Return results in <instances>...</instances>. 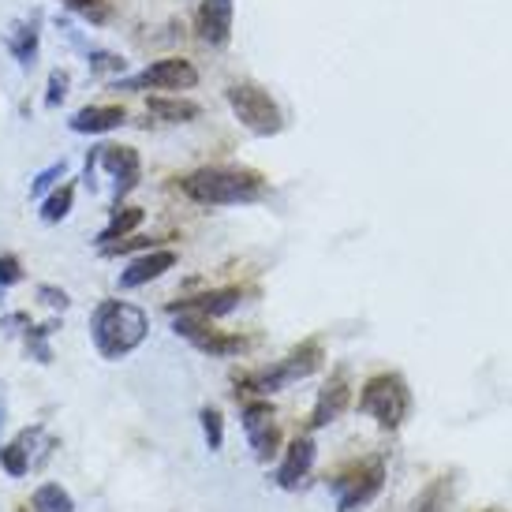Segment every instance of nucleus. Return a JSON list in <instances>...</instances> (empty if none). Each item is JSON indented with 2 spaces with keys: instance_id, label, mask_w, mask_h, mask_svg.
Here are the masks:
<instances>
[{
  "instance_id": "f257e3e1",
  "label": "nucleus",
  "mask_w": 512,
  "mask_h": 512,
  "mask_svg": "<svg viewBox=\"0 0 512 512\" xmlns=\"http://www.w3.org/2000/svg\"><path fill=\"white\" fill-rule=\"evenodd\" d=\"M146 333H150L146 311L124 299H101L90 314V341L98 348V356L109 363L131 356L146 341Z\"/></svg>"
},
{
  "instance_id": "f03ea898",
  "label": "nucleus",
  "mask_w": 512,
  "mask_h": 512,
  "mask_svg": "<svg viewBox=\"0 0 512 512\" xmlns=\"http://www.w3.org/2000/svg\"><path fill=\"white\" fill-rule=\"evenodd\" d=\"M191 202L199 206H240V202H258L266 195V180L255 169H240V165H206V169L187 172L180 180Z\"/></svg>"
},
{
  "instance_id": "7ed1b4c3",
  "label": "nucleus",
  "mask_w": 512,
  "mask_h": 512,
  "mask_svg": "<svg viewBox=\"0 0 512 512\" xmlns=\"http://www.w3.org/2000/svg\"><path fill=\"white\" fill-rule=\"evenodd\" d=\"M232 113L240 120L243 128L258 135V139H270V135H281L285 131V113L281 105L273 101L270 90H262L258 83H232L225 90Z\"/></svg>"
},
{
  "instance_id": "20e7f679",
  "label": "nucleus",
  "mask_w": 512,
  "mask_h": 512,
  "mask_svg": "<svg viewBox=\"0 0 512 512\" xmlns=\"http://www.w3.org/2000/svg\"><path fill=\"white\" fill-rule=\"evenodd\" d=\"M359 412H367L378 427L397 430L412 412V389L400 374H374L359 393Z\"/></svg>"
},
{
  "instance_id": "39448f33",
  "label": "nucleus",
  "mask_w": 512,
  "mask_h": 512,
  "mask_svg": "<svg viewBox=\"0 0 512 512\" xmlns=\"http://www.w3.org/2000/svg\"><path fill=\"white\" fill-rule=\"evenodd\" d=\"M322 363H326L322 341H303L299 348H292L281 363H273V367H266V370H255L251 378H243V389H251V393H277V389H285V385L299 382V378H311Z\"/></svg>"
},
{
  "instance_id": "423d86ee",
  "label": "nucleus",
  "mask_w": 512,
  "mask_h": 512,
  "mask_svg": "<svg viewBox=\"0 0 512 512\" xmlns=\"http://www.w3.org/2000/svg\"><path fill=\"white\" fill-rule=\"evenodd\" d=\"M105 172L113 180V202L120 206V199H128L131 191L139 187V176H143V157L135 146H120V143H101L90 150L86 157V172Z\"/></svg>"
},
{
  "instance_id": "0eeeda50",
  "label": "nucleus",
  "mask_w": 512,
  "mask_h": 512,
  "mask_svg": "<svg viewBox=\"0 0 512 512\" xmlns=\"http://www.w3.org/2000/svg\"><path fill=\"white\" fill-rule=\"evenodd\" d=\"M385 486V464L382 460H363L356 468L341 471L337 479H329V490L337 498V512H356L367 501H374Z\"/></svg>"
},
{
  "instance_id": "6e6552de",
  "label": "nucleus",
  "mask_w": 512,
  "mask_h": 512,
  "mask_svg": "<svg viewBox=\"0 0 512 512\" xmlns=\"http://www.w3.org/2000/svg\"><path fill=\"white\" fill-rule=\"evenodd\" d=\"M191 86H199V68L184 57H165V60H154L150 68H143L139 75H120L113 83V90H131V94H139V90H191Z\"/></svg>"
},
{
  "instance_id": "1a4fd4ad",
  "label": "nucleus",
  "mask_w": 512,
  "mask_h": 512,
  "mask_svg": "<svg viewBox=\"0 0 512 512\" xmlns=\"http://www.w3.org/2000/svg\"><path fill=\"white\" fill-rule=\"evenodd\" d=\"M243 434L255 449V460L270 464L281 449V427H277V412H273L270 400H251L243 408Z\"/></svg>"
},
{
  "instance_id": "9d476101",
  "label": "nucleus",
  "mask_w": 512,
  "mask_h": 512,
  "mask_svg": "<svg viewBox=\"0 0 512 512\" xmlns=\"http://www.w3.org/2000/svg\"><path fill=\"white\" fill-rule=\"evenodd\" d=\"M232 19H236V4L232 0H202L199 12H195V30L206 45H228L232 38Z\"/></svg>"
},
{
  "instance_id": "9b49d317",
  "label": "nucleus",
  "mask_w": 512,
  "mask_h": 512,
  "mask_svg": "<svg viewBox=\"0 0 512 512\" xmlns=\"http://www.w3.org/2000/svg\"><path fill=\"white\" fill-rule=\"evenodd\" d=\"M348 404H352V389H348V374L337 370L333 378L326 382V389L318 393L314 400V412H311V427H329V423H337L344 412H348Z\"/></svg>"
},
{
  "instance_id": "f8f14e48",
  "label": "nucleus",
  "mask_w": 512,
  "mask_h": 512,
  "mask_svg": "<svg viewBox=\"0 0 512 512\" xmlns=\"http://www.w3.org/2000/svg\"><path fill=\"white\" fill-rule=\"evenodd\" d=\"M172 266H176V251H169V247H150L146 255L128 262V270L120 273V288H143L150 281H157V277H165Z\"/></svg>"
},
{
  "instance_id": "ddd939ff",
  "label": "nucleus",
  "mask_w": 512,
  "mask_h": 512,
  "mask_svg": "<svg viewBox=\"0 0 512 512\" xmlns=\"http://www.w3.org/2000/svg\"><path fill=\"white\" fill-rule=\"evenodd\" d=\"M38 42H42V12H30L27 19L12 23L8 34H4V45H8V53L15 57L19 68H34V60H38Z\"/></svg>"
},
{
  "instance_id": "4468645a",
  "label": "nucleus",
  "mask_w": 512,
  "mask_h": 512,
  "mask_svg": "<svg viewBox=\"0 0 512 512\" xmlns=\"http://www.w3.org/2000/svg\"><path fill=\"white\" fill-rule=\"evenodd\" d=\"M243 288H214V292H206V296H195V299H180V303H169V314L172 311H191V314H199V318H225L228 311H236L243 303Z\"/></svg>"
},
{
  "instance_id": "2eb2a0df",
  "label": "nucleus",
  "mask_w": 512,
  "mask_h": 512,
  "mask_svg": "<svg viewBox=\"0 0 512 512\" xmlns=\"http://www.w3.org/2000/svg\"><path fill=\"white\" fill-rule=\"evenodd\" d=\"M314 456H318V449H314L311 438H296L292 445L285 449V460H281V468H277V486L281 490H299V483L311 475L314 468Z\"/></svg>"
},
{
  "instance_id": "dca6fc26",
  "label": "nucleus",
  "mask_w": 512,
  "mask_h": 512,
  "mask_svg": "<svg viewBox=\"0 0 512 512\" xmlns=\"http://www.w3.org/2000/svg\"><path fill=\"white\" fill-rule=\"evenodd\" d=\"M120 124H128V109L124 105H86L68 120V128L75 135H105V131H116Z\"/></svg>"
},
{
  "instance_id": "f3484780",
  "label": "nucleus",
  "mask_w": 512,
  "mask_h": 512,
  "mask_svg": "<svg viewBox=\"0 0 512 512\" xmlns=\"http://www.w3.org/2000/svg\"><path fill=\"white\" fill-rule=\"evenodd\" d=\"M139 225H143V210H139V206H116L113 217H109V225L98 232V247H109V243L124 240V236H131Z\"/></svg>"
},
{
  "instance_id": "a211bd4d",
  "label": "nucleus",
  "mask_w": 512,
  "mask_h": 512,
  "mask_svg": "<svg viewBox=\"0 0 512 512\" xmlns=\"http://www.w3.org/2000/svg\"><path fill=\"white\" fill-rule=\"evenodd\" d=\"M150 113L157 120H165V124H191V120L202 116V109L199 101H187V98H150Z\"/></svg>"
},
{
  "instance_id": "6ab92c4d",
  "label": "nucleus",
  "mask_w": 512,
  "mask_h": 512,
  "mask_svg": "<svg viewBox=\"0 0 512 512\" xmlns=\"http://www.w3.org/2000/svg\"><path fill=\"white\" fill-rule=\"evenodd\" d=\"M30 509L34 512H75V501L60 483H42L38 490H34V498H30Z\"/></svg>"
},
{
  "instance_id": "aec40b11",
  "label": "nucleus",
  "mask_w": 512,
  "mask_h": 512,
  "mask_svg": "<svg viewBox=\"0 0 512 512\" xmlns=\"http://www.w3.org/2000/svg\"><path fill=\"white\" fill-rule=\"evenodd\" d=\"M199 352H210V356H236L247 348V337H236V333H221V329H210L202 333L199 341H191Z\"/></svg>"
},
{
  "instance_id": "412c9836",
  "label": "nucleus",
  "mask_w": 512,
  "mask_h": 512,
  "mask_svg": "<svg viewBox=\"0 0 512 512\" xmlns=\"http://www.w3.org/2000/svg\"><path fill=\"white\" fill-rule=\"evenodd\" d=\"M72 206H75V184H60L53 195H45L42 221H45V225H60L64 217L72 214Z\"/></svg>"
},
{
  "instance_id": "4be33fe9",
  "label": "nucleus",
  "mask_w": 512,
  "mask_h": 512,
  "mask_svg": "<svg viewBox=\"0 0 512 512\" xmlns=\"http://www.w3.org/2000/svg\"><path fill=\"white\" fill-rule=\"evenodd\" d=\"M57 318L53 322H45V326H27V356L34 359V363H42V367H49L53 363V348H49V337L57 333Z\"/></svg>"
},
{
  "instance_id": "5701e85b",
  "label": "nucleus",
  "mask_w": 512,
  "mask_h": 512,
  "mask_svg": "<svg viewBox=\"0 0 512 512\" xmlns=\"http://www.w3.org/2000/svg\"><path fill=\"white\" fill-rule=\"evenodd\" d=\"M0 468L8 471L12 479H23L30 468H34V460H30V453H27V445L15 438L12 445H0Z\"/></svg>"
},
{
  "instance_id": "b1692460",
  "label": "nucleus",
  "mask_w": 512,
  "mask_h": 512,
  "mask_svg": "<svg viewBox=\"0 0 512 512\" xmlns=\"http://www.w3.org/2000/svg\"><path fill=\"white\" fill-rule=\"evenodd\" d=\"M68 12L83 15L86 23H94V27H105L109 19H113V4L109 0H60Z\"/></svg>"
},
{
  "instance_id": "393cba45",
  "label": "nucleus",
  "mask_w": 512,
  "mask_h": 512,
  "mask_svg": "<svg viewBox=\"0 0 512 512\" xmlns=\"http://www.w3.org/2000/svg\"><path fill=\"white\" fill-rule=\"evenodd\" d=\"M199 419H202V438L210 445V453H221V445H225V415L217 412V408H202Z\"/></svg>"
},
{
  "instance_id": "a878e982",
  "label": "nucleus",
  "mask_w": 512,
  "mask_h": 512,
  "mask_svg": "<svg viewBox=\"0 0 512 512\" xmlns=\"http://www.w3.org/2000/svg\"><path fill=\"white\" fill-rule=\"evenodd\" d=\"M86 68L94 75H124L128 60L116 57V53H105V49H90V53H86Z\"/></svg>"
},
{
  "instance_id": "bb28decb",
  "label": "nucleus",
  "mask_w": 512,
  "mask_h": 512,
  "mask_svg": "<svg viewBox=\"0 0 512 512\" xmlns=\"http://www.w3.org/2000/svg\"><path fill=\"white\" fill-rule=\"evenodd\" d=\"M449 494H453V479H438L434 486H427V494L415 501L412 512H441L445 509V501H449Z\"/></svg>"
},
{
  "instance_id": "cd10ccee",
  "label": "nucleus",
  "mask_w": 512,
  "mask_h": 512,
  "mask_svg": "<svg viewBox=\"0 0 512 512\" xmlns=\"http://www.w3.org/2000/svg\"><path fill=\"white\" fill-rule=\"evenodd\" d=\"M68 90H72V72H68V68L49 72V86H45V109H57L60 101L68 98Z\"/></svg>"
},
{
  "instance_id": "c85d7f7f",
  "label": "nucleus",
  "mask_w": 512,
  "mask_h": 512,
  "mask_svg": "<svg viewBox=\"0 0 512 512\" xmlns=\"http://www.w3.org/2000/svg\"><path fill=\"white\" fill-rule=\"evenodd\" d=\"M68 176V161H53L49 169H42L34 180H30V195H45V191H53Z\"/></svg>"
},
{
  "instance_id": "c756f323",
  "label": "nucleus",
  "mask_w": 512,
  "mask_h": 512,
  "mask_svg": "<svg viewBox=\"0 0 512 512\" xmlns=\"http://www.w3.org/2000/svg\"><path fill=\"white\" fill-rule=\"evenodd\" d=\"M23 281V262L15 255H0V288H12Z\"/></svg>"
},
{
  "instance_id": "7c9ffc66",
  "label": "nucleus",
  "mask_w": 512,
  "mask_h": 512,
  "mask_svg": "<svg viewBox=\"0 0 512 512\" xmlns=\"http://www.w3.org/2000/svg\"><path fill=\"white\" fill-rule=\"evenodd\" d=\"M38 303L53 307V311H68V307H72L68 292H64V288H53V285H38Z\"/></svg>"
},
{
  "instance_id": "2f4dec72",
  "label": "nucleus",
  "mask_w": 512,
  "mask_h": 512,
  "mask_svg": "<svg viewBox=\"0 0 512 512\" xmlns=\"http://www.w3.org/2000/svg\"><path fill=\"white\" fill-rule=\"evenodd\" d=\"M4 423H8V389L0 385V430H4Z\"/></svg>"
}]
</instances>
